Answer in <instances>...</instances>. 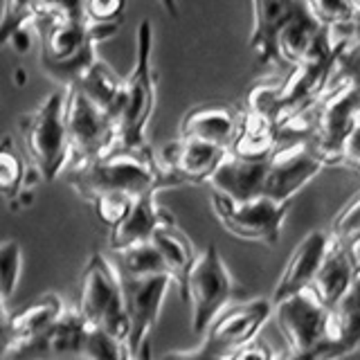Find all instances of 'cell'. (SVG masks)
<instances>
[{"label":"cell","mask_w":360,"mask_h":360,"mask_svg":"<svg viewBox=\"0 0 360 360\" xmlns=\"http://www.w3.org/2000/svg\"><path fill=\"white\" fill-rule=\"evenodd\" d=\"M151 241L155 243L158 250H160L172 279L178 286H183L187 279V273L191 270V266H194L196 257H198L194 243L189 241V236L178 228L176 219L172 217L155 230Z\"/></svg>","instance_id":"cell-25"},{"label":"cell","mask_w":360,"mask_h":360,"mask_svg":"<svg viewBox=\"0 0 360 360\" xmlns=\"http://www.w3.org/2000/svg\"><path fill=\"white\" fill-rule=\"evenodd\" d=\"M241 117L223 104H205L194 106L180 122V133L183 138H196L212 144H221L225 149H232V144L239 133Z\"/></svg>","instance_id":"cell-21"},{"label":"cell","mask_w":360,"mask_h":360,"mask_svg":"<svg viewBox=\"0 0 360 360\" xmlns=\"http://www.w3.org/2000/svg\"><path fill=\"white\" fill-rule=\"evenodd\" d=\"M356 277H358L356 268L352 264V257L347 252L345 241L333 236L329 250H326V255L322 259L318 275L313 277V284L309 288L331 309L333 304L349 290V286L354 284Z\"/></svg>","instance_id":"cell-22"},{"label":"cell","mask_w":360,"mask_h":360,"mask_svg":"<svg viewBox=\"0 0 360 360\" xmlns=\"http://www.w3.org/2000/svg\"><path fill=\"white\" fill-rule=\"evenodd\" d=\"M290 205L292 198L281 200L273 196H257L252 200H232L212 189V207L217 219L232 236L243 241L275 245Z\"/></svg>","instance_id":"cell-9"},{"label":"cell","mask_w":360,"mask_h":360,"mask_svg":"<svg viewBox=\"0 0 360 360\" xmlns=\"http://www.w3.org/2000/svg\"><path fill=\"white\" fill-rule=\"evenodd\" d=\"M300 3L302 0H252L250 50L259 63L286 70V63L279 52V34Z\"/></svg>","instance_id":"cell-16"},{"label":"cell","mask_w":360,"mask_h":360,"mask_svg":"<svg viewBox=\"0 0 360 360\" xmlns=\"http://www.w3.org/2000/svg\"><path fill=\"white\" fill-rule=\"evenodd\" d=\"M77 311L95 329L108 331L124 342L129 340V315L127 302H124V286L110 257L95 252L88 259L82 275Z\"/></svg>","instance_id":"cell-5"},{"label":"cell","mask_w":360,"mask_h":360,"mask_svg":"<svg viewBox=\"0 0 360 360\" xmlns=\"http://www.w3.org/2000/svg\"><path fill=\"white\" fill-rule=\"evenodd\" d=\"M122 277V275H120ZM172 275H151V277H122L124 302L129 315V349L131 358H142L146 354V340L160 315L162 300L172 284Z\"/></svg>","instance_id":"cell-12"},{"label":"cell","mask_w":360,"mask_h":360,"mask_svg":"<svg viewBox=\"0 0 360 360\" xmlns=\"http://www.w3.org/2000/svg\"><path fill=\"white\" fill-rule=\"evenodd\" d=\"M110 262L122 277H151L169 273L167 264L153 241L135 243L122 250H110Z\"/></svg>","instance_id":"cell-27"},{"label":"cell","mask_w":360,"mask_h":360,"mask_svg":"<svg viewBox=\"0 0 360 360\" xmlns=\"http://www.w3.org/2000/svg\"><path fill=\"white\" fill-rule=\"evenodd\" d=\"M236 281L217 245H207L196 257L185 284L180 286V297L191 313V333L205 335L210 324L236 297Z\"/></svg>","instance_id":"cell-6"},{"label":"cell","mask_w":360,"mask_h":360,"mask_svg":"<svg viewBox=\"0 0 360 360\" xmlns=\"http://www.w3.org/2000/svg\"><path fill=\"white\" fill-rule=\"evenodd\" d=\"M39 14H65V16H88L86 0H37Z\"/></svg>","instance_id":"cell-35"},{"label":"cell","mask_w":360,"mask_h":360,"mask_svg":"<svg viewBox=\"0 0 360 360\" xmlns=\"http://www.w3.org/2000/svg\"><path fill=\"white\" fill-rule=\"evenodd\" d=\"M331 239H333V234L322 232V230H313L304 236L295 250H292L284 270H281L270 300L277 304L304 288H309L313 284V277L318 275V270L322 266V259L326 250H329Z\"/></svg>","instance_id":"cell-18"},{"label":"cell","mask_w":360,"mask_h":360,"mask_svg":"<svg viewBox=\"0 0 360 360\" xmlns=\"http://www.w3.org/2000/svg\"><path fill=\"white\" fill-rule=\"evenodd\" d=\"M133 202H135V196H129V194H99L90 200V205L95 207L101 223H106L108 228H115V225L129 214Z\"/></svg>","instance_id":"cell-31"},{"label":"cell","mask_w":360,"mask_h":360,"mask_svg":"<svg viewBox=\"0 0 360 360\" xmlns=\"http://www.w3.org/2000/svg\"><path fill=\"white\" fill-rule=\"evenodd\" d=\"M65 311L68 309L63 307L61 297L54 292H45L39 300L30 302L25 309L14 313H9L7 304H3V333H0L3 335V352H0V358L9 360L16 349L37 340L56 320H61Z\"/></svg>","instance_id":"cell-15"},{"label":"cell","mask_w":360,"mask_h":360,"mask_svg":"<svg viewBox=\"0 0 360 360\" xmlns=\"http://www.w3.org/2000/svg\"><path fill=\"white\" fill-rule=\"evenodd\" d=\"M20 245L9 239L0 245V286H3V304L14 295L20 279Z\"/></svg>","instance_id":"cell-30"},{"label":"cell","mask_w":360,"mask_h":360,"mask_svg":"<svg viewBox=\"0 0 360 360\" xmlns=\"http://www.w3.org/2000/svg\"><path fill=\"white\" fill-rule=\"evenodd\" d=\"M311 11L331 30H352L354 9L349 0H307Z\"/></svg>","instance_id":"cell-29"},{"label":"cell","mask_w":360,"mask_h":360,"mask_svg":"<svg viewBox=\"0 0 360 360\" xmlns=\"http://www.w3.org/2000/svg\"><path fill=\"white\" fill-rule=\"evenodd\" d=\"M75 88L84 90L97 106H101L120 122L124 95H127V79L117 77L104 61L97 59L93 65H90V70L79 79Z\"/></svg>","instance_id":"cell-26"},{"label":"cell","mask_w":360,"mask_h":360,"mask_svg":"<svg viewBox=\"0 0 360 360\" xmlns=\"http://www.w3.org/2000/svg\"><path fill=\"white\" fill-rule=\"evenodd\" d=\"M360 349V275L331 307V345L326 358L347 356Z\"/></svg>","instance_id":"cell-23"},{"label":"cell","mask_w":360,"mask_h":360,"mask_svg":"<svg viewBox=\"0 0 360 360\" xmlns=\"http://www.w3.org/2000/svg\"><path fill=\"white\" fill-rule=\"evenodd\" d=\"M65 178L68 185L88 202L99 194H129L138 198L149 189L180 185V180L167 172L151 146L144 151L115 149L95 162L68 167Z\"/></svg>","instance_id":"cell-2"},{"label":"cell","mask_w":360,"mask_h":360,"mask_svg":"<svg viewBox=\"0 0 360 360\" xmlns=\"http://www.w3.org/2000/svg\"><path fill=\"white\" fill-rule=\"evenodd\" d=\"M65 122L68 138H70V165L68 167L95 162L117 149L120 122L75 86H68Z\"/></svg>","instance_id":"cell-8"},{"label":"cell","mask_w":360,"mask_h":360,"mask_svg":"<svg viewBox=\"0 0 360 360\" xmlns=\"http://www.w3.org/2000/svg\"><path fill=\"white\" fill-rule=\"evenodd\" d=\"M158 3H160V7H162L172 18H176V16L180 14V3H178V0H158Z\"/></svg>","instance_id":"cell-39"},{"label":"cell","mask_w":360,"mask_h":360,"mask_svg":"<svg viewBox=\"0 0 360 360\" xmlns=\"http://www.w3.org/2000/svg\"><path fill=\"white\" fill-rule=\"evenodd\" d=\"M158 191L160 189H149L135 198L133 207L124 217L115 228H110V250H122L135 243L151 241L155 230L160 228L165 221L172 219V212L158 205Z\"/></svg>","instance_id":"cell-20"},{"label":"cell","mask_w":360,"mask_h":360,"mask_svg":"<svg viewBox=\"0 0 360 360\" xmlns=\"http://www.w3.org/2000/svg\"><path fill=\"white\" fill-rule=\"evenodd\" d=\"M268 158H243L230 153L210 178V187L232 200L266 196Z\"/></svg>","instance_id":"cell-19"},{"label":"cell","mask_w":360,"mask_h":360,"mask_svg":"<svg viewBox=\"0 0 360 360\" xmlns=\"http://www.w3.org/2000/svg\"><path fill=\"white\" fill-rule=\"evenodd\" d=\"M340 162L360 172V120L356 122V127L352 129V133H349V138L345 142Z\"/></svg>","instance_id":"cell-36"},{"label":"cell","mask_w":360,"mask_h":360,"mask_svg":"<svg viewBox=\"0 0 360 360\" xmlns=\"http://www.w3.org/2000/svg\"><path fill=\"white\" fill-rule=\"evenodd\" d=\"M275 309L273 300L257 297L239 302L234 307H225L217 320L210 324L205 338L194 352H180L172 356H198V358H230L236 349L255 340L262 326Z\"/></svg>","instance_id":"cell-10"},{"label":"cell","mask_w":360,"mask_h":360,"mask_svg":"<svg viewBox=\"0 0 360 360\" xmlns=\"http://www.w3.org/2000/svg\"><path fill=\"white\" fill-rule=\"evenodd\" d=\"M345 245H347L349 257H352V264L356 268V275H360V232L354 234V236H349V239L345 241Z\"/></svg>","instance_id":"cell-38"},{"label":"cell","mask_w":360,"mask_h":360,"mask_svg":"<svg viewBox=\"0 0 360 360\" xmlns=\"http://www.w3.org/2000/svg\"><path fill=\"white\" fill-rule=\"evenodd\" d=\"M358 232H360V191H356V194L345 202L331 223V234L342 241H347L349 236H354Z\"/></svg>","instance_id":"cell-32"},{"label":"cell","mask_w":360,"mask_h":360,"mask_svg":"<svg viewBox=\"0 0 360 360\" xmlns=\"http://www.w3.org/2000/svg\"><path fill=\"white\" fill-rule=\"evenodd\" d=\"M335 79H352L360 88V45L349 43L340 52L335 65Z\"/></svg>","instance_id":"cell-33"},{"label":"cell","mask_w":360,"mask_h":360,"mask_svg":"<svg viewBox=\"0 0 360 360\" xmlns=\"http://www.w3.org/2000/svg\"><path fill=\"white\" fill-rule=\"evenodd\" d=\"M65 101L68 86L50 93L37 108H32L18 120V131L25 151L43 180H54L70 165Z\"/></svg>","instance_id":"cell-3"},{"label":"cell","mask_w":360,"mask_h":360,"mask_svg":"<svg viewBox=\"0 0 360 360\" xmlns=\"http://www.w3.org/2000/svg\"><path fill=\"white\" fill-rule=\"evenodd\" d=\"M275 318L292 358H326L331 345V309L304 288L275 304Z\"/></svg>","instance_id":"cell-7"},{"label":"cell","mask_w":360,"mask_h":360,"mask_svg":"<svg viewBox=\"0 0 360 360\" xmlns=\"http://www.w3.org/2000/svg\"><path fill=\"white\" fill-rule=\"evenodd\" d=\"M25 162L18 155L14 140L5 135L3 146H0V194L7 200H14L20 196L22 183H25Z\"/></svg>","instance_id":"cell-28"},{"label":"cell","mask_w":360,"mask_h":360,"mask_svg":"<svg viewBox=\"0 0 360 360\" xmlns=\"http://www.w3.org/2000/svg\"><path fill=\"white\" fill-rule=\"evenodd\" d=\"M228 155L230 149H225L221 144H212L196 138H183V135H178V140L169 142L158 153L165 169L180 180V185L210 183V178Z\"/></svg>","instance_id":"cell-14"},{"label":"cell","mask_w":360,"mask_h":360,"mask_svg":"<svg viewBox=\"0 0 360 360\" xmlns=\"http://www.w3.org/2000/svg\"><path fill=\"white\" fill-rule=\"evenodd\" d=\"M230 358H257V360H266V358H273V349H270L264 340L255 338V340L245 342L243 347L236 349V352Z\"/></svg>","instance_id":"cell-37"},{"label":"cell","mask_w":360,"mask_h":360,"mask_svg":"<svg viewBox=\"0 0 360 360\" xmlns=\"http://www.w3.org/2000/svg\"><path fill=\"white\" fill-rule=\"evenodd\" d=\"M279 146L277 122L257 108H248L241 115L239 133L230 153L243 158H268Z\"/></svg>","instance_id":"cell-24"},{"label":"cell","mask_w":360,"mask_h":360,"mask_svg":"<svg viewBox=\"0 0 360 360\" xmlns=\"http://www.w3.org/2000/svg\"><path fill=\"white\" fill-rule=\"evenodd\" d=\"M127 0H86V14L97 22H115L124 14Z\"/></svg>","instance_id":"cell-34"},{"label":"cell","mask_w":360,"mask_h":360,"mask_svg":"<svg viewBox=\"0 0 360 360\" xmlns=\"http://www.w3.org/2000/svg\"><path fill=\"white\" fill-rule=\"evenodd\" d=\"M326 167V160L315 151V146L307 140L279 144L268 155V178L266 196L290 200L302 187Z\"/></svg>","instance_id":"cell-13"},{"label":"cell","mask_w":360,"mask_h":360,"mask_svg":"<svg viewBox=\"0 0 360 360\" xmlns=\"http://www.w3.org/2000/svg\"><path fill=\"white\" fill-rule=\"evenodd\" d=\"M360 120V95L352 79H335L320 101L318 131L311 144L326 165L340 162L345 142Z\"/></svg>","instance_id":"cell-11"},{"label":"cell","mask_w":360,"mask_h":360,"mask_svg":"<svg viewBox=\"0 0 360 360\" xmlns=\"http://www.w3.org/2000/svg\"><path fill=\"white\" fill-rule=\"evenodd\" d=\"M155 110V72H153V25L142 20L135 34V61L127 77V95L120 115V144L124 151L149 149L146 129Z\"/></svg>","instance_id":"cell-4"},{"label":"cell","mask_w":360,"mask_h":360,"mask_svg":"<svg viewBox=\"0 0 360 360\" xmlns=\"http://www.w3.org/2000/svg\"><path fill=\"white\" fill-rule=\"evenodd\" d=\"M32 27L39 34L43 70L61 86H75L97 61V45L117 32L120 20L97 22L88 16L41 14Z\"/></svg>","instance_id":"cell-1"},{"label":"cell","mask_w":360,"mask_h":360,"mask_svg":"<svg viewBox=\"0 0 360 360\" xmlns=\"http://www.w3.org/2000/svg\"><path fill=\"white\" fill-rule=\"evenodd\" d=\"M90 324L79 315V311H65L61 320H56L48 331L37 340L16 349V360H34V358H84L86 338ZM9 358V360H11Z\"/></svg>","instance_id":"cell-17"}]
</instances>
